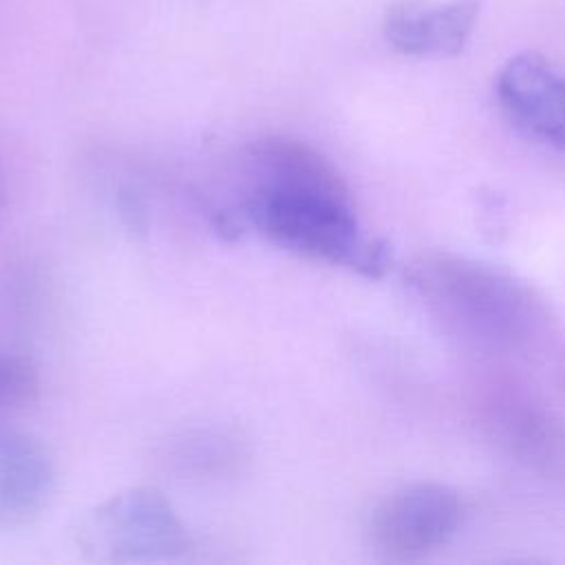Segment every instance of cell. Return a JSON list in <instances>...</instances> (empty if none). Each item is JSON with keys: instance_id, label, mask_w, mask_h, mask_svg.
<instances>
[{"instance_id": "obj_1", "label": "cell", "mask_w": 565, "mask_h": 565, "mask_svg": "<svg viewBox=\"0 0 565 565\" xmlns=\"http://www.w3.org/2000/svg\"><path fill=\"white\" fill-rule=\"evenodd\" d=\"M243 207L271 243L380 278L386 243L362 232L351 190L335 166L291 137L258 139L243 157Z\"/></svg>"}, {"instance_id": "obj_2", "label": "cell", "mask_w": 565, "mask_h": 565, "mask_svg": "<svg viewBox=\"0 0 565 565\" xmlns=\"http://www.w3.org/2000/svg\"><path fill=\"white\" fill-rule=\"evenodd\" d=\"M411 278L422 296L492 340H516L532 318L525 289L479 263L433 256L415 265Z\"/></svg>"}, {"instance_id": "obj_3", "label": "cell", "mask_w": 565, "mask_h": 565, "mask_svg": "<svg viewBox=\"0 0 565 565\" xmlns=\"http://www.w3.org/2000/svg\"><path fill=\"white\" fill-rule=\"evenodd\" d=\"M79 545L99 561H161L190 547L185 525L157 488H128L97 508L79 523Z\"/></svg>"}, {"instance_id": "obj_4", "label": "cell", "mask_w": 565, "mask_h": 565, "mask_svg": "<svg viewBox=\"0 0 565 565\" xmlns=\"http://www.w3.org/2000/svg\"><path fill=\"white\" fill-rule=\"evenodd\" d=\"M463 521L459 494L444 483L422 481L384 497L371 514L373 545L388 558L415 561L452 541Z\"/></svg>"}, {"instance_id": "obj_5", "label": "cell", "mask_w": 565, "mask_h": 565, "mask_svg": "<svg viewBox=\"0 0 565 565\" xmlns=\"http://www.w3.org/2000/svg\"><path fill=\"white\" fill-rule=\"evenodd\" d=\"M494 95L516 130L565 152V77L541 53L523 51L505 60Z\"/></svg>"}, {"instance_id": "obj_6", "label": "cell", "mask_w": 565, "mask_h": 565, "mask_svg": "<svg viewBox=\"0 0 565 565\" xmlns=\"http://www.w3.org/2000/svg\"><path fill=\"white\" fill-rule=\"evenodd\" d=\"M479 11V0H399L384 11L382 33L402 55L452 57L466 49Z\"/></svg>"}, {"instance_id": "obj_7", "label": "cell", "mask_w": 565, "mask_h": 565, "mask_svg": "<svg viewBox=\"0 0 565 565\" xmlns=\"http://www.w3.org/2000/svg\"><path fill=\"white\" fill-rule=\"evenodd\" d=\"M53 461L33 435L0 422V530L42 512L53 490Z\"/></svg>"}, {"instance_id": "obj_8", "label": "cell", "mask_w": 565, "mask_h": 565, "mask_svg": "<svg viewBox=\"0 0 565 565\" xmlns=\"http://www.w3.org/2000/svg\"><path fill=\"white\" fill-rule=\"evenodd\" d=\"M40 395L35 364L18 353L0 351V413L22 411Z\"/></svg>"}]
</instances>
